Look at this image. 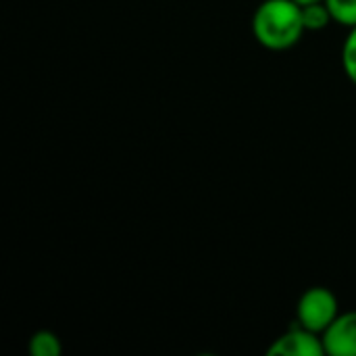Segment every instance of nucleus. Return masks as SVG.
<instances>
[{
  "label": "nucleus",
  "instance_id": "6",
  "mask_svg": "<svg viewBox=\"0 0 356 356\" xmlns=\"http://www.w3.org/2000/svg\"><path fill=\"white\" fill-rule=\"evenodd\" d=\"M332 13V19L344 27L356 25V0H323Z\"/></svg>",
  "mask_w": 356,
  "mask_h": 356
},
{
  "label": "nucleus",
  "instance_id": "3",
  "mask_svg": "<svg viewBox=\"0 0 356 356\" xmlns=\"http://www.w3.org/2000/svg\"><path fill=\"white\" fill-rule=\"evenodd\" d=\"M321 340L327 355L356 356V313L338 315Z\"/></svg>",
  "mask_w": 356,
  "mask_h": 356
},
{
  "label": "nucleus",
  "instance_id": "9",
  "mask_svg": "<svg viewBox=\"0 0 356 356\" xmlns=\"http://www.w3.org/2000/svg\"><path fill=\"white\" fill-rule=\"evenodd\" d=\"M300 6H305V4H311V2H321V0H296Z\"/></svg>",
  "mask_w": 356,
  "mask_h": 356
},
{
  "label": "nucleus",
  "instance_id": "2",
  "mask_svg": "<svg viewBox=\"0 0 356 356\" xmlns=\"http://www.w3.org/2000/svg\"><path fill=\"white\" fill-rule=\"evenodd\" d=\"M338 317V300L325 288H311L298 302V325L309 332L323 334Z\"/></svg>",
  "mask_w": 356,
  "mask_h": 356
},
{
  "label": "nucleus",
  "instance_id": "4",
  "mask_svg": "<svg viewBox=\"0 0 356 356\" xmlns=\"http://www.w3.org/2000/svg\"><path fill=\"white\" fill-rule=\"evenodd\" d=\"M269 355L273 356H321L325 355L323 340L317 338L315 332L305 330L302 325L298 330L288 332L286 336L277 338L275 344L269 348Z\"/></svg>",
  "mask_w": 356,
  "mask_h": 356
},
{
  "label": "nucleus",
  "instance_id": "8",
  "mask_svg": "<svg viewBox=\"0 0 356 356\" xmlns=\"http://www.w3.org/2000/svg\"><path fill=\"white\" fill-rule=\"evenodd\" d=\"M342 65H344V71L350 77V81L356 83V25L350 27V33H348V38L344 42V48H342Z\"/></svg>",
  "mask_w": 356,
  "mask_h": 356
},
{
  "label": "nucleus",
  "instance_id": "5",
  "mask_svg": "<svg viewBox=\"0 0 356 356\" xmlns=\"http://www.w3.org/2000/svg\"><path fill=\"white\" fill-rule=\"evenodd\" d=\"M302 21L305 29H323L332 21V13L325 2H311L302 6Z\"/></svg>",
  "mask_w": 356,
  "mask_h": 356
},
{
  "label": "nucleus",
  "instance_id": "1",
  "mask_svg": "<svg viewBox=\"0 0 356 356\" xmlns=\"http://www.w3.org/2000/svg\"><path fill=\"white\" fill-rule=\"evenodd\" d=\"M252 31L265 48H292L305 33L302 6L296 0H265L254 13Z\"/></svg>",
  "mask_w": 356,
  "mask_h": 356
},
{
  "label": "nucleus",
  "instance_id": "7",
  "mask_svg": "<svg viewBox=\"0 0 356 356\" xmlns=\"http://www.w3.org/2000/svg\"><path fill=\"white\" fill-rule=\"evenodd\" d=\"M29 353L33 356H58L60 355V342L50 332H38L29 342Z\"/></svg>",
  "mask_w": 356,
  "mask_h": 356
}]
</instances>
